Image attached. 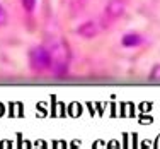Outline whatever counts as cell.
I'll return each instance as SVG.
<instances>
[{
  "instance_id": "cell-4",
  "label": "cell",
  "mask_w": 160,
  "mask_h": 149,
  "mask_svg": "<svg viewBox=\"0 0 160 149\" xmlns=\"http://www.w3.org/2000/svg\"><path fill=\"white\" fill-rule=\"evenodd\" d=\"M80 36H83V38H94V36H97V33H99V28L96 26V22H92V21H87V22H83L82 26L77 29Z\"/></svg>"
},
{
  "instance_id": "cell-3",
  "label": "cell",
  "mask_w": 160,
  "mask_h": 149,
  "mask_svg": "<svg viewBox=\"0 0 160 149\" xmlns=\"http://www.w3.org/2000/svg\"><path fill=\"white\" fill-rule=\"evenodd\" d=\"M143 43V38L140 36L138 33H126L123 38H121V45L124 48H136Z\"/></svg>"
},
{
  "instance_id": "cell-6",
  "label": "cell",
  "mask_w": 160,
  "mask_h": 149,
  "mask_svg": "<svg viewBox=\"0 0 160 149\" xmlns=\"http://www.w3.org/2000/svg\"><path fill=\"white\" fill-rule=\"evenodd\" d=\"M9 22V14H7V10H5V7L0 3V28H3V26Z\"/></svg>"
},
{
  "instance_id": "cell-1",
  "label": "cell",
  "mask_w": 160,
  "mask_h": 149,
  "mask_svg": "<svg viewBox=\"0 0 160 149\" xmlns=\"http://www.w3.org/2000/svg\"><path fill=\"white\" fill-rule=\"evenodd\" d=\"M29 67L34 72H44L53 67V55L44 47H36L29 52Z\"/></svg>"
},
{
  "instance_id": "cell-7",
  "label": "cell",
  "mask_w": 160,
  "mask_h": 149,
  "mask_svg": "<svg viewBox=\"0 0 160 149\" xmlns=\"http://www.w3.org/2000/svg\"><path fill=\"white\" fill-rule=\"evenodd\" d=\"M150 81L153 82H160V65H155L150 72Z\"/></svg>"
},
{
  "instance_id": "cell-2",
  "label": "cell",
  "mask_w": 160,
  "mask_h": 149,
  "mask_svg": "<svg viewBox=\"0 0 160 149\" xmlns=\"http://www.w3.org/2000/svg\"><path fill=\"white\" fill-rule=\"evenodd\" d=\"M124 7H126L124 0H109L106 5V16L109 19H118L124 14Z\"/></svg>"
},
{
  "instance_id": "cell-5",
  "label": "cell",
  "mask_w": 160,
  "mask_h": 149,
  "mask_svg": "<svg viewBox=\"0 0 160 149\" xmlns=\"http://www.w3.org/2000/svg\"><path fill=\"white\" fill-rule=\"evenodd\" d=\"M36 2L38 0H21V5L26 12H32V10L36 9Z\"/></svg>"
}]
</instances>
